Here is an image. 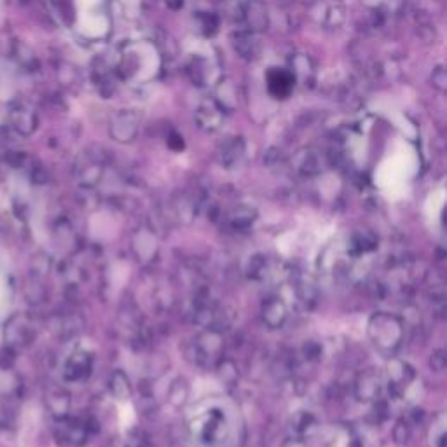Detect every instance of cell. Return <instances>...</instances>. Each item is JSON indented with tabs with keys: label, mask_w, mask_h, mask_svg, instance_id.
<instances>
[{
	"label": "cell",
	"mask_w": 447,
	"mask_h": 447,
	"mask_svg": "<svg viewBox=\"0 0 447 447\" xmlns=\"http://www.w3.org/2000/svg\"><path fill=\"white\" fill-rule=\"evenodd\" d=\"M367 336H369L370 343L378 349L381 355L395 356L400 346L403 343V336H405V323L400 316L392 315V313L378 311L370 316L367 322Z\"/></svg>",
	"instance_id": "obj_1"
},
{
	"label": "cell",
	"mask_w": 447,
	"mask_h": 447,
	"mask_svg": "<svg viewBox=\"0 0 447 447\" xmlns=\"http://www.w3.org/2000/svg\"><path fill=\"white\" fill-rule=\"evenodd\" d=\"M191 353L194 363L199 367L215 369L217 363L224 358V336L222 332L213 329H203L196 334L191 343Z\"/></svg>",
	"instance_id": "obj_2"
},
{
	"label": "cell",
	"mask_w": 447,
	"mask_h": 447,
	"mask_svg": "<svg viewBox=\"0 0 447 447\" xmlns=\"http://www.w3.org/2000/svg\"><path fill=\"white\" fill-rule=\"evenodd\" d=\"M192 430L194 435L198 437L199 442L205 446H217L226 439V432H228V423H226V414L222 411H206L205 414L199 416L194 423H192Z\"/></svg>",
	"instance_id": "obj_3"
},
{
	"label": "cell",
	"mask_w": 447,
	"mask_h": 447,
	"mask_svg": "<svg viewBox=\"0 0 447 447\" xmlns=\"http://www.w3.org/2000/svg\"><path fill=\"white\" fill-rule=\"evenodd\" d=\"M381 388H383L381 374H379L376 369H372V367L360 370L358 374H356L355 381H353V393H355V399L363 403L378 402L379 396H381Z\"/></svg>",
	"instance_id": "obj_4"
},
{
	"label": "cell",
	"mask_w": 447,
	"mask_h": 447,
	"mask_svg": "<svg viewBox=\"0 0 447 447\" xmlns=\"http://www.w3.org/2000/svg\"><path fill=\"white\" fill-rule=\"evenodd\" d=\"M386 376H388L390 393L395 396H402L405 393V390L414 383L416 370L405 360L392 356V360L388 362V367H386Z\"/></svg>",
	"instance_id": "obj_5"
},
{
	"label": "cell",
	"mask_w": 447,
	"mask_h": 447,
	"mask_svg": "<svg viewBox=\"0 0 447 447\" xmlns=\"http://www.w3.org/2000/svg\"><path fill=\"white\" fill-rule=\"evenodd\" d=\"M131 252L140 264L149 266L156 262L159 255V238L149 228L135 231L131 238Z\"/></svg>",
	"instance_id": "obj_6"
},
{
	"label": "cell",
	"mask_w": 447,
	"mask_h": 447,
	"mask_svg": "<svg viewBox=\"0 0 447 447\" xmlns=\"http://www.w3.org/2000/svg\"><path fill=\"white\" fill-rule=\"evenodd\" d=\"M260 318L264 322V325L271 330L282 329L289 320V308H286L285 301L282 297L273 295L262 302V309H260Z\"/></svg>",
	"instance_id": "obj_7"
},
{
	"label": "cell",
	"mask_w": 447,
	"mask_h": 447,
	"mask_svg": "<svg viewBox=\"0 0 447 447\" xmlns=\"http://www.w3.org/2000/svg\"><path fill=\"white\" fill-rule=\"evenodd\" d=\"M93 369V358L88 353H75L70 356L69 363H66V378L70 381H79L91 374Z\"/></svg>",
	"instance_id": "obj_8"
},
{
	"label": "cell",
	"mask_w": 447,
	"mask_h": 447,
	"mask_svg": "<svg viewBox=\"0 0 447 447\" xmlns=\"http://www.w3.org/2000/svg\"><path fill=\"white\" fill-rule=\"evenodd\" d=\"M378 248V238L370 231H356L355 235L349 238L348 250L353 257H362L367 255V253L374 252Z\"/></svg>",
	"instance_id": "obj_9"
},
{
	"label": "cell",
	"mask_w": 447,
	"mask_h": 447,
	"mask_svg": "<svg viewBox=\"0 0 447 447\" xmlns=\"http://www.w3.org/2000/svg\"><path fill=\"white\" fill-rule=\"evenodd\" d=\"M257 217H259V213H257V210L253 206L239 205L229 213L228 220L231 229H235V231H246V229H250L255 224Z\"/></svg>",
	"instance_id": "obj_10"
},
{
	"label": "cell",
	"mask_w": 447,
	"mask_h": 447,
	"mask_svg": "<svg viewBox=\"0 0 447 447\" xmlns=\"http://www.w3.org/2000/svg\"><path fill=\"white\" fill-rule=\"evenodd\" d=\"M109 390L112 396L118 400H128L133 396V385L125 370L116 369L109 378Z\"/></svg>",
	"instance_id": "obj_11"
},
{
	"label": "cell",
	"mask_w": 447,
	"mask_h": 447,
	"mask_svg": "<svg viewBox=\"0 0 447 447\" xmlns=\"http://www.w3.org/2000/svg\"><path fill=\"white\" fill-rule=\"evenodd\" d=\"M189 395H191V386H189L185 378L173 379L172 385L168 386V392H166L168 402L172 403L175 409H182V407L188 403Z\"/></svg>",
	"instance_id": "obj_12"
},
{
	"label": "cell",
	"mask_w": 447,
	"mask_h": 447,
	"mask_svg": "<svg viewBox=\"0 0 447 447\" xmlns=\"http://www.w3.org/2000/svg\"><path fill=\"white\" fill-rule=\"evenodd\" d=\"M292 428L295 430V435L299 439H304V437L313 435V433L318 430V421H316L315 416L311 412L299 411L292 419Z\"/></svg>",
	"instance_id": "obj_13"
},
{
	"label": "cell",
	"mask_w": 447,
	"mask_h": 447,
	"mask_svg": "<svg viewBox=\"0 0 447 447\" xmlns=\"http://www.w3.org/2000/svg\"><path fill=\"white\" fill-rule=\"evenodd\" d=\"M48 405L56 418H65L70 409V395L63 390H55L48 396Z\"/></svg>",
	"instance_id": "obj_14"
},
{
	"label": "cell",
	"mask_w": 447,
	"mask_h": 447,
	"mask_svg": "<svg viewBox=\"0 0 447 447\" xmlns=\"http://www.w3.org/2000/svg\"><path fill=\"white\" fill-rule=\"evenodd\" d=\"M430 447H446L447 446V433H446V418L444 414H439L435 421L432 423L428 432Z\"/></svg>",
	"instance_id": "obj_15"
},
{
	"label": "cell",
	"mask_w": 447,
	"mask_h": 447,
	"mask_svg": "<svg viewBox=\"0 0 447 447\" xmlns=\"http://www.w3.org/2000/svg\"><path fill=\"white\" fill-rule=\"evenodd\" d=\"M245 271L250 280H262L268 275V259L264 255H252L246 262Z\"/></svg>",
	"instance_id": "obj_16"
},
{
	"label": "cell",
	"mask_w": 447,
	"mask_h": 447,
	"mask_svg": "<svg viewBox=\"0 0 447 447\" xmlns=\"http://www.w3.org/2000/svg\"><path fill=\"white\" fill-rule=\"evenodd\" d=\"M215 369H217V372H219V376L222 381L235 383L236 379H238V369H236V365L232 360L222 358L219 363H217Z\"/></svg>",
	"instance_id": "obj_17"
},
{
	"label": "cell",
	"mask_w": 447,
	"mask_h": 447,
	"mask_svg": "<svg viewBox=\"0 0 447 447\" xmlns=\"http://www.w3.org/2000/svg\"><path fill=\"white\" fill-rule=\"evenodd\" d=\"M393 439H395L396 444L409 442V439H411V425L405 419L396 421L395 428H393Z\"/></svg>",
	"instance_id": "obj_18"
},
{
	"label": "cell",
	"mask_w": 447,
	"mask_h": 447,
	"mask_svg": "<svg viewBox=\"0 0 447 447\" xmlns=\"http://www.w3.org/2000/svg\"><path fill=\"white\" fill-rule=\"evenodd\" d=\"M297 295H299V299H301L302 302H313L316 299V290H315V285L309 282H299L297 283Z\"/></svg>",
	"instance_id": "obj_19"
},
{
	"label": "cell",
	"mask_w": 447,
	"mask_h": 447,
	"mask_svg": "<svg viewBox=\"0 0 447 447\" xmlns=\"http://www.w3.org/2000/svg\"><path fill=\"white\" fill-rule=\"evenodd\" d=\"M430 367H432V370H435V372H444V370H446L447 356L444 349H435V352L432 353V356H430Z\"/></svg>",
	"instance_id": "obj_20"
},
{
	"label": "cell",
	"mask_w": 447,
	"mask_h": 447,
	"mask_svg": "<svg viewBox=\"0 0 447 447\" xmlns=\"http://www.w3.org/2000/svg\"><path fill=\"white\" fill-rule=\"evenodd\" d=\"M302 355H304L306 360L309 362H316L322 356V346L316 341H308L304 346H302Z\"/></svg>",
	"instance_id": "obj_21"
},
{
	"label": "cell",
	"mask_w": 447,
	"mask_h": 447,
	"mask_svg": "<svg viewBox=\"0 0 447 447\" xmlns=\"http://www.w3.org/2000/svg\"><path fill=\"white\" fill-rule=\"evenodd\" d=\"M125 447H147V437L145 433L135 430V432L128 433L125 440Z\"/></svg>",
	"instance_id": "obj_22"
},
{
	"label": "cell",
	"mask_w": 447,
	"mask_h": 447,
	"mask_svg": "<svg viewBox=\"0 0 447 447\" xmlns=\"http://www.w3.org/2000/svg\"><path fill=\"white\" fill-rule=\"evenodd\" d=\"M282 447H308V446H306L304 439H299V437H293V439L285 440V442L282 444Z\"/></svg>",
	"instance_id": "obj_23"
}]
</instances>
